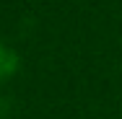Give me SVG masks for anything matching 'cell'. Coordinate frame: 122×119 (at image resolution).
I'll use <instances>...</instances> for the list:
<instances>
[{
    "label": "cell",
    "instance_id": "6da1fadb",
    "mask_svg": "<svg viewBox=\"0 0 122 119\" xmlns=\"http://www.w3.org/2000/svg\"><path fill=\"white\" fill-rule=\"evenodd\" d=\"M13 67H16V54H13V52H8L5 47H0V78L10 75Z\"/></svg>",
    "mask_w": 122,
    "mask_h": 119
}]
</instances>
